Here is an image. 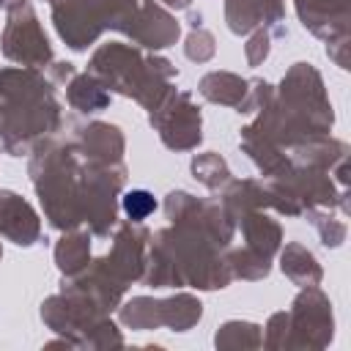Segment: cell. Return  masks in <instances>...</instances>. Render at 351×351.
Instances as JSON below:
<instances>
[{
    "mask_svg": "<svg viewBox=\"0 0 351 351\" xmlns=\"http://www.w3.org/2000/svg\"><path fill=\"white\" fill-rule=\"evenodd\" d=\"M154 208H156V200L148 192H143V189H132V192L123 195V211L132 219H145Z\"/></svg>",
    "mask_w": 351,
    "mask_h": 351,
    "instance_id": "1",
    "label": "cell"
}]
</instances>
